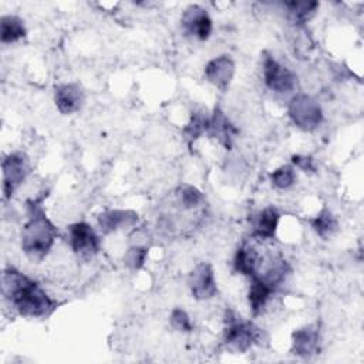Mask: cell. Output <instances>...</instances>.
I'll list each match as a JSON object with an SVG mask.
<instances>
[{
	"mask_svg": "<svg viewBox=\"0 0 364 364\" xmlns=\"http://www.w3.org/2000/svg\"><path fill=\"white\" fill-rule=\"evenodd\" d=\"M310 226L321 239H328L338 228L337 218L328 208H323L314 218L310 219Z\"/></svg>",
	"mask_w": 364,
	"mask_h": 364,
	"instance_id": "cell-21",
	"label": "cell"
},
{
	"mask_svg": "<svg viewBox=\"0 0 364 364\" xmlns=\"http://www.w3.org/2000/svg\"><path fill=\"white\" fill-rule=\"evenodd\" d=\"M287 115L294 127L306 132L317 129L324 119L318 101L304 92H297L291 97L287 105Z\"/></svg>",
	"mask_w": 364,
	"mask_h": 364,
	"instance_id": "cell-4",
	"label": "cell"
},
{
	"mask_svg": "<svg viewBox=\"0 0 364 364\" xmlns=\"http://www.w3.org/2000/svg\"><path fill=\"white\" fill-rule=\"evenodd\" d=\"M262 73L264 85L274 94L287 95L297 88V74L287 65H283L280 61H277L274 55L267 51L263 53Z\"/></svg>",
	"mask_w": 364,
	"mask_h": 364,
	"instance_id": "cell-5",
	"label": "cell"
},
{
	"mask_svg": "<svg viewBox=\"0 0 364 364\" xmlns=\"http://www.w3.org/2000/svg\"><path fill=\"white\" fill-rule=\"evenodd\" d=\"M296 168L291 164L282 165L270 173V182L279 191H286L291 188L296 183Z\"/></svg>",
	"mask_w": 364,
	"mask_h": 364,
	"instance_id": "cell-23",
	"label": "cell"
},
{
	"mask_svg": "<svg viewBox=\"0 0 364 364\" xmlns=\"http://www.w3.org/2000/svg\"><path fill=\"white\" fill-rule=\"evenodd\" d=\"M260 260L262 255L252 245L243 243L242 246L237 247L233 256V269L236 273L242 276L252 277L256 274Z\"/></svg>",
	"mask_w": 364,
	"mask_h": 364,
	"instance_id": "cell-17",
	"label": "cell"
},
{
	"mask_svg": "<svg viewBox=\"0 0 364 364\" xmlns=\"http://www.w3.org/2000/svg\"><path fill=\"white\" fill-rule=\"evenodd\" d=\"M146 256H148V249L145 246L134 245L128 247L127 252L124 253V264L129 270H139L144 266Z\"/></svg>",
	"mask_w": 364,
	"mask_h": 364,
	"instance_id": "cell-24",
	"label": "cell"
},
{
	"mask_svg": "<svg viewBox=\"0 0 364 364\" xmlns=\"http://www.w3.org/2000/svg\"><path fill=\"white\" fill-rule=\"evenodd\" d=\"M291 165L306 173H313L317 169L316 162H314L313 156H310V155H293Z\"/></svg>",
	"mask_w": 364,
	"mask_h": 364,
	"instance_id": "cell-26",
	"label": "cell"
},
{
	"mask_svg": "<svg viewBox=\"0 0 364 364\" xmlns=\"http://www.w3.org/2000/svg\"><path fill=\"white\" fill-rule=\"evenodd\" d=\"M237 129L230 122L225 111L218 105L213 108L209 119V128L208 135L215 138L220 145H223L226 149H229L233 144V138L236 136Z\"/></svg>",
	"mask_w": 364,
	"mask_h": 364,
	"instance_id": "cell-15",
	"label": "cell"
},
{
	"mask_svg": "<svg viewBox=\"0 0 364 364\" xmlns=\"http://www.w3.org/2000/svg\"><path fill=\"white\" fill-rule=\"evenodd\" d=\"M294 355L310 358L320 351V331L316 324H306L291 334V350Z\"/></svg>",
	"mask_w": 364,
	"mask_h": 364,
	"instance_id": "cell-12",
	"label": "cell"
},
{
	"mask_svg": "<svg viewBox=\"0 0 364 364\" xmlns=\"http://www.w3.org/2000/svg\"><path fill=\"white\" fill-rule=\"evenodd\" d=\"M188 287L195 300H210L218 294V283L213 266L209 262L198 263L189 273Z\"/></svg>",
	"mask_w": 364,
	"mask_h": 364,
	"instance_id": "cell-9",
	"label": "cell"
},
{
	"mask_svg": "<svg viewBox=\"0 0 364 364\" xmlns=\"http://www.w3.org/2000/svg\"><path fill=\"white\" fill-rule=\"evenodd\" d=\"M210 114L206 109H198L191 114L188 124L183 128V136L189 145H192L203 134H208Z\"/></svg>",
	"mask_w": 364,
	"mask_h": 364,
	"instance_id": "cell-19",
	"label": "cell"
},
{
	"mask_svg": "<svg viewBox=\"0 0 364 364\" xmlns=\"http://www.w3.org/2000/svg\"><path fill=\"white\" fill-rule=\"evenodd\" d=\"M263 333L253 321L242 318L236 311L228 309L223 317V341L236 353H246L253 346L262 344Z\"/></svg>",
	"mask_w": 364,
	"mask_h": 364,
	"instance_id": "cell-3",
	"label": "cell"
},
{
	"mask_svg": "<svg viewBox=\"0 0 364 364\" xmlns=\"http://www.w3.org/2000/svg\"><path fill=\"white\" fill-rule=\"evenodd\" d=\"M181 28L185 36L199 41H205L212 34L213 23L206 9L199 4H189L182 11Z\"/></svg>",
	"mask_w": 364,
	"mask_h": 364,
	"instance_id": "cell-8",
	"label": "cell"
},
{
	"mask_svg": "<svg viewBox=\"0 0 364 364\" xmlns=\"http://www.w3.org/2000/svg\"><path fill=\"white\" fill-rule=\"evenodd\" d=\"M139 220V215L131 209H107L97 218L100 232L109 235L121 229L132 228Z\"/></svg>",
	"mask_w": 364,
	"mask_h": 364,
	"instance_id": "cell-14",
	"label": "cell"
},
{
	"mask_svg": "<svg viewBox=\"0 0 364 364\" xmlns=\"http://www.w3.org/2000/svg\"><path fill=\"white\" fill-rule=\"evenodd\" d=\"M280 222V212L276 206L270 205L255 213L250 219L252 237L257 240H272L276 236Z\"/></svg>",
	"mask_w": 364,
	"mask_h": 364,
	"instance_id": "cell-13",
	"label": "cell"
},
{
	"mask_svg": "<svg viewBox=\"0 0 364 364\" xmlns=\"http://www.w3.org/2000/svg\"><path fill=\"white\" fill-rule=\"evenodd\" d=\"M236 64L229 54H220L209 60L203 68L205 78L218 90L226 91L235 77Z\"/></svg>",
	"mask_w": 364,
	"mask_h": 364,
	"instance_id": "cell-10",
	"label": "cell"
},
{
	"mask_svg": "<svg viewBox=\"0 0 364 364\" xmlns=\"http://www.w3.org/2000/svg\"><path fill=\"white\" fill-rule=\"evenodd\" d=\"M30 159L21 151L10 152L1 161V176H3V196L9 199L27 179L30 173Z\"/></svg>",
	"mask_w": 364,
	"mask_h": 364,
	"instance_id": "cell-6",
	"label": "cell"
},
{
	"mask_svg": "<svg viewBox=\"0 0 364 364\" xmlns=\"http://www.w3.org/2000/svg\"><path fill=\"white\" fill-rule=\"evenodd\" d=\"M26 212L27 220L21 229L20 246L28 259L41 260L53 249L58 230L43 208V198L28 199Z\"/></svg>",
	"mask_w": 364,
	"mask_h": 364,
	"instance_id": "cell-2",
	"label": "cell"
},
{
	"mask_svg": "<svg viewBox=\"0 0 364 364\" xmlns=\"http://www.w3.org/2000/svg\"><path fill=\"white\" fill-rule=\"evenodd\" d=\"M274 291H276V289L272 287L264 280H262L260 277H256V276L250 277L247 301H249V307L255 316H259L260 313H263V310L269 304Z\"/></svg>",
	"mask_w": 364,
	"mask_h": 364,
	"instance_id": "cell-16",
	"label": "cell"
},
{
	"mask_svg": "<svg viewBox=\"0 0 364 364\" xmlns=\"http://www.w3.org/2000/svg\"><path fill=\"white\" fill-rule=\"evenodd\" d=\"M68 243L80 257L95 256L101 249V239L97 230L87 222H75L68 226Z\"/></svg>",
	"mask_w": 364,
	"mask_h": 364,
	"instance_id": "cell-7",
	"label": "cell"
},
{
	"mask_svg": "<svg viewBox=\"0 0 364 364\" xmlns=\"http://www.w3.org/2000/svg\"><path fill=\"white\" fill-rule=\"evenodd\" d=\"M169 324H171L172 328H175L176 331H181V333H189L193 328L189 314L183 309H181V307H175L171 311Z\"/></svg>",
	"mask_w": 364,
	"mask_h": 364,
	"instance_id": "cell-25",
	"label": "cell"
},
{
	"mask_svg": "<svg viewBox=\"0 0 364 364\" xmlns=\"http://www.w3.org/2000/svg\"><path fill=\"white\" fill-rule=\"evenodd\" d=\"M317 1H287L284 9L287 10L289 20L296 26H303L307 23L318 9Z\"/></svg>",
	"mask_w": 364,
	"mask_h": 364,
	"instance_id": "cell-20",
	"label": "cell"
},
{
	"mask_svg": "<svg viewBox=\"0 0 364 364\" xmlns=\"http://www.w3.org/2000/svg\"><path fill=\"white\" fill-rule=\"evenodd\" d=\"M175 199L182 209L186 210H193L203 205L205 202V195L193 185L189 183H182L175 189Z\"/></svg>",
	"mask_w": 364,
	"mask_h": 364,
	"instance_id": "cell-22",
	"label": "cell"
},
{
	"mask_svg": "<svg viewBox=\"0 0 364 364\" xmlns=\"http://www.w3.org/2000/svg\"><path fill=\"white\" fill-rule=\"evenodd\" d=\"M85 102V92L78 82H64L54 88V104L63 115L78 112Z\"/></svg>",
	"mask_w": 364,
	"mask_h": 364,
	"instance_id": "cell-11",
	"label": "cell"
},
{
	"mask_svg": "<svg viewBox=\"0 0 364 364\" xmlns=\"http://www.w3.org/2000/svg\"><path fill=\"white\" fill-rule=\"evenodd\" d=\"M1 283L3 296L20 316L46 318L58 307V301L54 300L38 282L13 266L3 270Z\"/></svg>",
	"mask_w": 364,
	"mask_h": 364,
	"instance_id": "cell-1",
	"label": "cell"
},
{
	"mask_svg": "<svg viewBox=\"0 0 364 364\" xmlns=\"http://www.w3.org/2000/svg\"><path fill=\"white\" fill-rule=\"evenodd\" d=\"M27 34L24 21L14 14H6L0 18V38L3 44L17 43Z\"/></svg>",
	"mask_w": 364,
	"mask_h": 364,
	"instance_id": "cell-18",
	"label": "cell"
}]
</instances>
